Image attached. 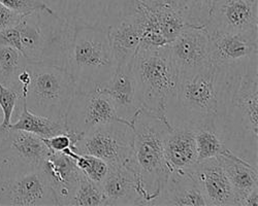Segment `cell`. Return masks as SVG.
I'll use <instances>...</instances> for the list:
<instances>
[{"instance_id": "cell-36", "label": "cell", "mask_w": 258, "mask_h": 206, "mask_svg": "<svg viewBox=\"0 0 258 206\" xmlns=\"http://www.w3.org/2000/svg\"><path fill=\"white\" fill-rule=\"evenodd\" d=\"M6 179H7V177H6V175H5V173H4L3 169H2V166H0V189H2V185L5 182Z\"/></svg>"}, {"instance_id": "cell-6", "label": "cell", "mask_w": 258, "mask_h": 206, "mask_svg": "<svg viewBox=\"0 0 258 206\" xmlns=\"http://www.w3.org/2000/svg\"><path fill=\"white\" fill-rule=\"evenodd\" d=\"M30 79L23 97L25 106L33 114L64 120L75 93V82L62 67L28 62Z\"/></svg>"}, {"instance_id": "cell-2", "label": "cell", "mask_w": 258, "mask_h": 206, "mask_svg": "<svg viewBox=\"0 0 258 206\" xmlns=\"http://www.w3.org/2000/svg\"><path fill=\"white\" fill-rule=\"evenodd\" d=\"M133 74L138 110L165 121L167 102L176 90L179 77L168 46L140 45L133 60Z\"/></svg>"}, {"instance_id": "cell-33", "label": "cell", "mask_w": 258, "mask_h": 206, "mask_svg": "<svg viewBox=\"0 0 258 206\" xmlns=\"http://www.w3.org/2000/svg\"><path fill=\"white\" fill-rule=\"evenodd\" d=\"M23 18V15H21L4 6L3 4H0V30L16 27L22 21Z\"/></svg>"}, {"instance_id": "cell-15", "label": "cell", "mask_w": 258, "mask_h": 206, "mask_svg": "<svg viewBox=\"0 0 258 206\" xmlns=\"http://www.w3.org/2000/svg\"><path fill=\"white\" fill-rule=\"evenodd\" d=\"M211 62L215 65L236 63L258 55V29L241 32H209Z\"/></svg>"}, {"instance_id": "cell-29", "label": "cell", "mask_w": 258, "mask_h": 206, "mask_svg": "<svg viewBox=\"0 0 258 206\" xmlns=\"http://www.w3.org/2000/svg\"><path fill=\"white\" fill-rule=\"evenodd\" d=\"M24 99L21 98L18 91L0 85V109L4 114V122L0 126V131L10 128L14 119L16 120L22 112Z\"/></svg>"}, {"instance_id": "cell-26", "label": "cell", "mask_w": 258, "mask_h": 206, "mask_svg": "<svg viewBox=\"0 0 258 206\" xmlns=\"http://www.w3.org/2000/svg\"><path fill=\"white\" fill-rule=\"evenodd\" d=\"M62 153L68 155L74 160L77 167L83 174L99 184L102 182L107 172H109V164L97 157L87 154H79L72 149L64 150Z\"/></svg>"}, {"instance_id": "cell-19", "label": "cell", "mask_w": 258, "mask_h": 206, "mask_svg": "<svg viewBox=\"0 0 258 206\" xmlns=\"http://www.w3.org/2000/svg\"><path fill=\"white\" fill-rule=\"evenodd\" d=\"M151 205L207 206L199 185L187 172L170 171L159 196Z\"/></svg>"}, {"instance_id": "cell-28", "label": "cell", "mask_w": 258, "mask_h": 206, "mask_svg": "<svg viewBox=\"0 0 258 206\" xmlns=\"http://www.w3.org/2000/svg\"><path fill=\"white\" fill-rule=\"evenodd\" d=\"M105 206V198L101 185L81 173L78 188L70 206Z\"/></svg>"}, {"instance_id": "cell-35", "label": "cell", "mask_w": 258, "mask_h": 206, "mask_svg": "<svg viewBox=\"0 0 258 206\" xmlns=\"http://www.w3.org/2000/svg\"><path fill=\"white\" fill-rule=\"evenodd\" d=\"M136 2L141 3V4H143V5H145V6L149 7V8H153L155 6L167 3L168 0H136Z\"/></svg>"}, {"instance_id": "cell-17", "label": "cell", "mask_w": 258, "mask_h": 206, "mask_svg": "<svg viewBox=\"0 0 258 206\" xmlns=\"http://www.w3.org/2000/svg\"><path fill=\"white\" fill-rule=\"evenodd\" d=\"M105 206L146 205L137 172L126 166H110L100 183Z\"/></svg>"}, {"instance_id": "cell-13", "label": "cell", "mask_w": 258, "mask_h": 206, "mask_svg": "<svg viewBox=\"0 0 258 206\" xmlns=\"http://www.w3.org/2000/svg\"><path fill=\"white\" fill-rule=\"evenodd\" d=\"M206 28L227 33L258 29V0H215Z\"/></svg>"}, {"instance_id": "cell-32", "label": "cell", "mask_w": 258, "mask_h": 206, "mask_svg": "<svg viewBox=\"0 0 258 206\" xmlns=\"http://www.w3.org/2000/svg\"><path fill=\"white\" fill-rule=\"evenodd\" d=\"M0 45L10 46L18 50L23 55L22 41H21V35L18 27H12L5 30H0Z\"/></svg>"}, {"instance_id": "cell-20", "label": "cell", "mask_w": 258, "mask_h": 206, "mask_svg": "<svg viewBox=\"0 0 258 206\" xmlns=\"http://www.w3.org/2000/svg\"><path fill=\"white\" fill-rule=\"evenodd\" d=\"M164 156L170 171L186 172L199 161L196 131L170 128L164 141Z\"/></svg>"}, {"instance_id": "cell-25", "label": "cell", "mask_w": 258, "mask_h": 206, "mask_svg": "<svg viewBox=\"0 0 258 206\" xmlns=\"http://www.w3.org/2000/svg\"><path fill=\"white\" fill-rule=\"evenodd\" d=\"M196 143L199 161L226 156L231 153L226 149L213 127H203L196 130Z\"/></svg>"}, {"instance_id": "cell-7", "label": "cell", "mask_w": 258, "mask_h": 206, "mask_svg": "<svg viewBox=\"0 0 258 206\" xmlns=\"http://www.w3.org/2000/svg\"><path fill=\"white\" fill-rule=\"evenodd\" d=\"M133 139V126L122 121H115L84 134L72 150L79 154L97 157L109 166H126L136 171Z\"/></svg>"}, {"instance_id": "cell-27", "label": "cell", "mask_w": 258, "mask_h": 206, "mask_svg": "<svg viewBox=\"0 0 258 206\" xmlns=\"http://www.w3.org/2000/svg\"><path fill=\"white\" fill-rule=\"evenodd\" d=\"M183 14L189 25L206 26L215 0H168Z\"/></svg>"}, {"instance_id": "cell-4", "label": "cell", "mask_w": 258, "mask_h": 206, "mask_svg": "<svg viewBox=\"0 0 258 206\" xmlns=\"http://www.w3.org/2000/svg\"><path fill=\"white\" fill-rule=\"evenodd\" d=\"M133 156L146 205L159 196L170 172L164 156V141L170 129L156 117L139 112L133 121Z\"/></svg>"}, {"instance_id": "cell-16", "label": "cell", "mask_w": 258, "mask_h": 206, "mask_svg": "<svg viewBox=\"0 0 258 206\" xmlns=\"http://www.w3.org/2000/svg\"><path fill=\"white\" fill-rule=\"evenodd\" d=\"M133 60L134 57L117 62L112 77L102 87L111 97L118 118L129 125H132L140 112L136 106L135 99Z\"/></svg>"}, {"instance_id": "cell-5", "label": "cell", "mask_w": 258, "mask_h": 206, "mask_svg": "<svg viewBox=\"0 0 258 206\" xmlns=\"http://www.w3.org/2000/svg\"><path fill=\"white\" fill-rule=\"evenodd\" d=\"M115 67L116 61L107 28L75 26L67 65V70L75 82V90L104 87L112 77Z\"/></svg>"}, {"instance_id": "cell-21", "label": "cell", "mask_w": 258, "mask_h": 206, "mask_svg": "<svg viewBox=\"0 0 258 206\" xmlns=\"http://www.w3.org/2000/svg\"><path fill=\"white\" fill-rule=\"evenodd\" d=\"M219 158L232 187L235 205L241 206L242 201L258 188V169L232 153Z\"/></svg>"}, {"instance_id": "cell-12", "label": "cell", "mask_w": 258, "mask_h": 206, "mask_svg": "<svg viewBox=\"0 0 258 206\" xmlns=\"http://www.w3.org/2000/svg\"><path fill=\"white\" fill-rule=\"evenodd\" d=\"M168 51L178 74L195 72L212 63L210 33L206 26L185 27L168 45Z\"/></svg>"}, {"instance_id": "cell-10", "label": "cell", "mask_w": 258, "mask_h": 206, "mask_svg": "<svg viewBox=\"0 0 258 206\" xmlns=\"http://www.w3.org/2000/svg\"><path fill=\"white\" fill-rule=\"evenodd\" d=\"M58 17L74 26L107 28L120 21L128 0H42Z\"/></svg>"}, {"instance_id": "cell-9", "label": "cell", "mask_w": 258, "mask_h": 206, "mask_svg": "<svg viewBox=\"0 0 258 206\" xmlns=\"http://www.w3.org/2000/svg\"><path fill=\"white\" fill-rule=\"evenodd\" d=\"M115 121L122 120L117 116L111 97L102 88L75 90L66 115L68 132L82 137L98 126Z\"/></svg>"}, {"instance_id": "cell-11", "label": "cell", "mask_w": 258, "mask_h": 206, "mask_svg": "<svg viewBox=\"0 0 258 206\" xmlns=\"http://www.w3.org/2000/svg\"><path fill=\"white\" fill-rule=\"evenodd\" d=\"M58 206L42 169L7 178L0 189V206Z\"/></svg>"}, {"instance_id": "cell-24", "label": "cell", "mask_w": 258, "mask_h": 206, "mask_svg": "<svg viewBox=\"0 0 258 206\" xmlns=\"http://www.w3.org/2000/svg\"><path fill=\"white\" fill-rule=\"evenodd\" d=\"M27 60L18 50L0 45V85L15 89L16 80Z\"/></svg>"}, {"instance_id": "cell-23", "label": "cell", "mask_w": 258, "mask_h": 206, "mask_svg": "<svg viewBox=\"0 0 258 206\" xmlns=\"http://www.w3.org/2000/svg\"><path fill=\"white\" fill-rule=\"evenodd\" d=\"M10 128L26 131L41 138H49L60 133L68 132L66 121L33 114L28 111L25 106V102L22 112L12 123Z\"/></svg>"}, {"instance_id": "cell-14", "label": "cell", "mask_w": 258, "mask_h": 206, "mask_svg": "<svg viewBox=\"0 0 258 206\" xmlns=\"http://www.w3.org/2000/svg\"><path fill=\"white\" fill-rule=\"evenodd\" d=\"M186 172L199 185L207 206H236L232 187L219 157L198 161Z\"/></svg>"}, {"instance_id": "cell-8", "label": "cell", "mask_w": 258, "mask_h": 206, "mask_svg": "<svg viewBox=\"0 0 258 206\" xmlns=\"http://www.w3.org/2000/svg\"><path fill=\"white\" fill-rule=\"evenodd\" d=\"M0 132V166L7 178L40 169L51 154L37 135L12 128Z\"/></svg>"}, {"instance_id": "cell-1", "label": "cell", "mask_w": 258, "mask_h": 206, "mask_svg": "<svg viewBox=\"0 0 258 206\" xmlns=\"http://www.w3.org/2000/svg\"><path fill=\"white\" fill-rule=\"evenodd\" d=\"M213 127L233 155L258 169V55L218 65Z\"/></svg>"}, {"instance_id": "cell-34", "label": "cell", "mask_w": 258, "mask_h": 206, "mask_svg": "<svg viewBox=\"0 0 258 206\" xmlns=\"http://www.w3.org/2000/svg\"><path fill=\"white\" fill-rule=\"evenodd\" d=\"M258 204V188H255L241 203V206H256Z\"/></svg>"}, {"instance_id": "cell-18", "label": "cell", "mask_w": 258, "mask_h": 206, "mask_svg": "<svg viewBox=\"0 0 258 206\" xmlns=\"http://www.w3.org/2000/svg\"><path fill=\"white\" fill-rule=\"evenodd\" d=\"M41 169L54 191L58 206H70L82 173L74 160L63 153L51 152Z\"/></svg>"}, {"instance_id": "cell-30", "label": "cell", "mask_w": 258, "mask_h": 206, "mask_svg": "<svg viewBox=\"0 0 258 206\" xmlns=\"http://www.w3.org/2000/svg\"><path fill=\"white\" fill-rule=\"evenodd\" d=\"M0 4L23 16L29 15L36 11H47L54 13L42 0H0Z\"/></svg>"}, {"instance_id": "cell-37", "label": "cell", "mask_w": 258, "mask_h": 206, "mask_svg": "<svg viewBox=\"0 0 258 206\" xmlns=\"http://www.w3.org/2000/svg\"><path fill=\"white\" fill-rule=\"evenodd\" d=\"M3 122H4V114H3V111H2V109H0V126H2Z\"/></svg>"}, {"instance_id": "cell-22", "label": "cell", "mask_w": 258, "mask_h": 206, "mask_svg": "<svg viewBox=\"0 0 258 206\" xmlns=\"http://www.w3.org/2000/svg\"><path fill=\"white\" fill-rule=\"evenodd\" d=\"M107 36L116 63L123 59L132 58L141 45V34L135 20L124 16L120 21L107 27Z\"/></svg>"}, {"instance_id": "cell-3", "label": "cell", "mask_w": 258, "mask_h": 206, "mask_svg": "<svg viewBox=\"0 0 258 206\" xmlns=\"http://www.w3.org/2000/svg\"><path fill=\"white\" fill-rule=\"evenodd\" d=\"M215 72L216 66L209 63L195 72L179 74L165 111V121L170 128L196 131L213 127L217 107Z\"/></svg>"}, {"instance_id": "cell-31", "label": "cell", "mask_w": 258, "mask_h": 206, "mask_svg": "<svg viewBox=\"0 0 258 206\" xmlns=\"http://www.w3.org/2000/svg\"><path fill=\"white\" fill-rule=\"evenodd\" d=\"M81 136L70 132L60 133L49 138H42L52 153H62L64 150L72 149Z\"/></svg>"}]
</instances>
